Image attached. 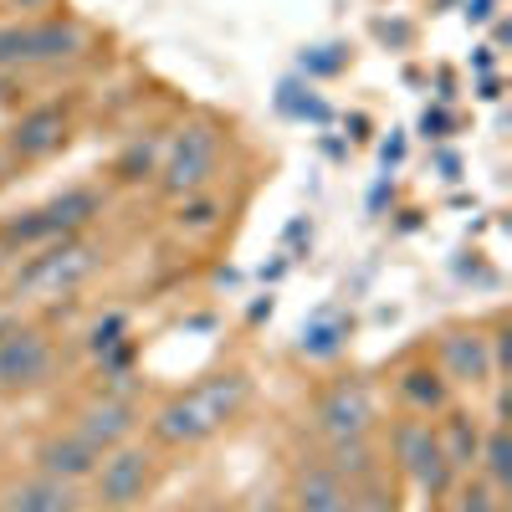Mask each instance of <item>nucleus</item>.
Masks as SVG:
<instances>
[{
	"label": "nucleus",
	"mask_w": 512,
	"mask_h": 512,
	"mask_svg": "<svg viewBox=\"0 0 512 512\" xmlns=\"http://www.w3.org/2000/svg\"><path fill=\"white\" fill-rule=\"evenodd\" d=\"M420 128H425V134H431V139H441V134H446V113H431V108H425Z\"/></svg>",
	"instance_id": "27"
},
{
	"label": "nucleus",
	"mask_w": 512,
	"mask_h": 512,
	"mask_svg": "<svg viewBox=\"0 0 512 512\" xmlns=\"http://www.w3.org/2000/svg\"><path fill=\"white\" fill-rule=\"evenodd\" d=\"M98 497L108 502V507H134L144 492H149V482H154V461H149V451H134V446H113L103 461H98Z\"/></svg>",
	"instance_id": "7"
},
{
	"label": "nucleus",
	"mask_w": 512,
	"mask_h": 512,
	"mask_svg": "<svg viewBox=\"0 0 512 512\" xmlns=\"http://www.w3.org/2000/svg\"><path fill=\"white\" fill-rule=\"evenodd\" d=\"M441 364H446V374L461 379V384L492 379V349H487L482 333H446V338H441Z\"/></svg>",
	"instance_id": "12"
},
{
	"label": "nucleus",
	"mask_w": 512,
	"mask_h": 512,
	"mask_svg": "<svg viewBox=\"0 0 512 512\" xmlns=\"http://www.w3.org/2000/svg\"><path fill=\"white\" fill-rule=\"evenodd\" d=\"M477 461L487 466V487H497V492L512 487V441H507V425H502V420L492 425V436L482 441Z\"/></svg>",
	"instance_id": "18"
},
{
	"label": "nucleus",
	"mask_w": 512,
	"mask_h": 512,
	"mask_svg": "<svg viewBox=\"0 0 512 512\" xmlns=\"http://www.w3.org/2000/svg\"><path fill=\"white\" fill-rule=\"evenodd\" d=\"M216 159H221V144L216 134H210L205 123H190L175 134V144H169L164 154V190L169 195H200L210 185V175H216Z\"/></svg>",
	"instance_id": "4"
},
{
	"label": "nucleus",
	"mask_w": 512,
	"mask_h": 512,
	"mask_svg": "<svg viewBox=\"0 0 512 512\" xmlns=\"http://www.w3.org/2000/svg\"><path fill=\"white\" fill-rule=\"evenodd\" d=\"M292 507L297 512H344L349 507V482L338 477L328 461H308L292 482Z\"/></svg>",
	"instance_id": "10"
},
{
	"label": "nucleus",
	"mask_w": 512,
	"mask_h": 512,
	"mask_svg": "<svg viewBox=\"0 0 512 512\" xmlns=\"http://www.w3.org/2000/svg\"><path fill=\"white\" fill-rule=\"evenodd\" d=\"M82 36L72 21H36L31 26V62H62V57H77Z\"/></svg>",
	"instance_id": "15"
},
{
	"label": "nucleus",
	"mask_w": 512,
	"mask_h": 512,
	"mask_svg": "<svg viewBox=\"0 0 512 512\" xmlns=\"http://www.w3.org/2000/svg\"><path fill=\"white\" fill-rule=\"evenodd\" d=\"M436 441H441V451H446V461L451 466H477V451H482V431L466 415H446L441 420V431H436Z\"/></svg>",
	"instance_id": "16"
},
{
	"label": "nucleus",
	"mask_w": 512,
	"mask_h": 512,
	"mask_svg": "<svg viewBox=\"0 0 512 512\" xmlns=\"http://www.w3.org/2000/svg\"><path fill=\"white\" fill-rule=\"evenodd\" d=\"M497 512H507V507H497Z\"/></svg>",
	"instance_id": "31"
},
{
	"label": "nucleus",
	"mask_w": 512,
	"mask_h": 512,
	"mask_svg": "<svg viewBox=\"0 0 512 512\" xmlns=\"http://www.w3.org/2000/svg\"><path fill=\"white\" fill-rule=\"evenodd\" d=\"M400 395H405L410 405H420V410H441V405H446V379H441L436 369H410V374L400 379Z\"/></svg>",
	"instance_id": "19"
},
{
	"label": "nucleus",
	"mask_w": 512,
	"mask_h": 512,
	"mask_svg": "<svg viewBox=\"0 0 512 512\" xmlns=\"http://www.w3.org/2000/svg\"><path fill=\"white\" fill-rule=\"evenodd\" d=\"M466 16H472V21H487V16H492V0H472V6H466Z\"/></svg>",
	"instance_id": "28"
},
{
	"label": "nucleus",
	"mask_w": 512,
	"mask_h": 512,
	"mask_svg": "<svg viewBox=\"0 0 512 512\" xmlns=\"http://www.w3.org/2000/svg\"><path fill=\"white\" fill-rule=\"evenodd\" d=\"M77 482H62V477H31L21 482L11 497H6V512H77Z\"/></svg>",
	"instance_id": "13"
},
{
	"label": "nucleus",
	"mask_w": 512,
	"mask_h": 512,
	"mask_svg": "<svg viewBox=\"0 0 512 512\" xmlns=\"http://www.w3.org/2000/svg\"><path fill=\"white\" fill-rule=\"evenodd\" d=\"M441 512H456V507H441Z\"/></svg>",
	"instance_id": "30"
},
{
	"label": "nucleus",
	"mask_w": 512,
	"mask_h": 512,
	"mask_svg": "<svg viewBox=\"0 0 512 512\" xmlns=\"http://www.w3.org/2000/svg\"><path fill=\"white\" fill-rule=\"evenodd\" d=\"M67 139V113L62 108H36V113H26L21 123H16V154H26V159H41V154H52L57 144Z\"/></svg>",
	"instance_id": "14"
},
{
	"label": "nucleus",
	"mask_w": 512,
	"mask_h": 512,
	"mask_svg": "<svg viewBox=\"0 0 512 512\" xmlns=\"http://www.w3.org/2000/svg\"><path fill=\"white\" fill-rule=\"evenodd\" d=\"M139 169H149V144H134L123 154V164H118V175L123 180H139Z\"/></svg>",
	"instance_id": "24"
},
{
	"label": "nucleus",
	"mask_w": 512,
	"mask_h": 512,
	"mask_svg": "<svg viewBox=\"0 0 512 512\" xmlns=\"http://www.w3.org/2000/svg\"><path fill=\"white\" fill-rule=\"evenodd\" d=\"M344 333L349 323H338V318H318L303 328V354H333L338 344H344Z\"/></svg>",
	"instance_id": "21"
},
{
	"label": "nucleus",
	"mask_w": 512,
	"mask_h": 512,
	"mask_svg": "<svg viewBox=\"0 0 512 512\" xmlns=\"http://www.w3.org/2000/svg\"><path fill=\"white\" fill-rule=\"evenodd\" d=\"M395 461H400V472H405L425 497H446V492H451L456 466L446 461V451H441V441H436V425H425V420L395 425Z\"/></svg>",
	"instance_id": "3"
},
{
	"label": "nucleus",
	"mask_w": 512,
	"mask_h": 512,
	"mask_svg": "<svg viewBox=\"0 0 512 512\" xmlns=\"http://www.w3.org/2000/svg\"><path fill=\"white\" fill-rule=\"evenodd\" d=\"M210 216H216V210H210L205 200H195V205H185V210H180V221H190V226H205Z\"/></svg>",
	"instance_id": "26"
},
{
	"label": "nucleus",
	"mask_w": 512,
	"mask_h": 512,
	"mask_svg": "<svg viewBox=\"0 0 512 512\" xmlns=\"http://www.w3.org/2000/svg\"><path fill=\"white\" fill-rule=\"evenodd\" d=\"M52 374V344L41 333L21 328L0 338V390H31Z\"/></svg>",
	"instance_id": "8"
},
{
	"label": "nucleus",
	"mask_w": 512,
	"mask_h": 512,
	"mask_svg": "<svg viewBox=\"0 0 512 512\" xmlns=\"http://www.w3.org/2000/svg\"><path fill=\"white\" fill-rule=\"evenodd\" d=\"M303 67L328 77V72H338V67H344V52H338V47H313V52L303 57Z\"/></svg>",
	"instance_id": "23"
},
{
	"label": "nucleus",
	"mask_w": 512,
	"mask_h": 512,
	"mask_svg": "<svg viewBox=\"0 0 512 512\" xmlns=\"http://www.w3.org/2000/svg\"><path fill=\"white\" fill-rule=\"evenodd\" d=\"M98 451L82 441L77 431L72 436H52V441H41V451H36V466L47 477H62V482H82V477H93L98 472Z\"/></svg>",
	"instance_id": "11"
},
{
	"label": "nucleus",
	"mask_w": 512,
	"mask_h": 512,
	"mask_svg": "<svg viewBox=\"0 0 512 512\" xmlns=\"http://www.w3.org/2000/svg\"><path fill=\"white\" fill-rule=\"evenodd\" d=\"M246 395H251V379H246L241 369L210 374V379L190 384L185 395H175V400L154 415V436H159L164 446H195V441H205V436H216L226 420H236L241 405H246Z\"/></svg>",
	"instance_id": "1"
},
{
	"label": "nucleus",
	"mask_w": 512,
	"mask_h": 512,
	"mask_svg": "<svg viewBox=\"0 0 512 512\" xmlns=\"http://www.w3.org/2000/svg\"><path fill=\"white\" fill-rule=\"evenodd\" d=\"M134 405L128 400H93V405H82L77 415V436L88 441L98 456H108L113 446H123L128 436H134Z\"/></svg>",
	"instance_id": "9"
},
{
	"label": "nucleus",
	"mask_w": 512,
	"mask_h": 512,
	"mask_svg": "<svg viewBox=\"0 0 512 512\" xmlns=\"http://www.w3.org/2000/svg\"><path fill=\"white\" fill-rule=\"evenodd\" d=\"M31 62V26H0V67Z\"/></svg>",
	"instance_id": "22"
},
{
	"label": "nucleus",
	"mask_w": 512,
	"mask_h": 512,
	"mask_svg": "<svg viewBox=\"0 0 512 512\" xmlns=\"http://www.w3.org/2000/svg\"><path fill=\"white\" fill-rule=\"evenodd\" d=\"M93 267H98V251L88 246V241H52L41 256H31V262L21 267V277H16V292H26V297H67L72 287H82L93 277Z\"/></svg>",
	"instance_id": "2"
},
{
	"label": "nucleus",
	"mask_w": 512,
	"mask_h": 512,
	"mask_svg": "<svg viewBox=\"0 0 512 512\" xmlns=\"http://www.w3.org/2000/svg\"><path fill=\"white\" fill-rule=\"evenodd\" d=\"M118 333H123V318L98 323V328H93V349H98V354H103V349H113V344H118Z\"/></svg>",
	"instance_id": "25"
},
{
	"label": "nucleus",
	"mask_w": 512,
	"mask_h": 512,
	"mask_svg": "<svg viewBox=\"0 0 512 512\" xmlns=\"http://www.w3.org/2000/svg\"><path fill=\"white\" fill-rule=\"evenodd\" d=\"M16 6H21V11H36V6H47V0H16Z\"/></svg>",
	"instance_id": "29"
},
{
	"label": "nucleus",
	"mask_w": 512,
	"mask_h": 512,
	"mask_svg": "<svg viewBox=\"0 0 512 512\" xmlns=\"http://www.w3.org/2000/svg\"><path fill=\"white\" fill-rule=\"evenodd\" d=\"M318 431L323 441H359L374 431V395H369V384L364 379H338L328 384V390L318 395Z\"/></svg>",
	"instance_id": "5"
},
{
	"label": "nucleus",
	"mask_w": 512,
	"mask_h": 512,
	"mask_svg": "<svg viewBox=\"0 0 512 512\" xmlns=\"http://www.w3.org/2000/svg\"><path fill=\"white\" fill-rule=\"evenodd\" d=\"M344 512H395V492L384 487L379 477L349 482V507H344Z\"/></svg>",
	"instance_id": "20"
},
{
	"label": "nucleus",
	"mask_w": 512,
	"mask_h": 512,
	"mask_svg": "<svg viewBox=\"0 0 512 512\" xmlns=\"http://www.w3.org/2000/svg\"><path fill=\"white\" fill-rule=\"evenodd\" d=\"M98 216V195L93 190H67L62 200L31 210L26 221L11 226V241H67L72 231H82Z\"/></svg>",
	"instance_id": "6"
},
{
	"label": "nucleus",
	"mask_w": 512,
	"mask_h": 512,
	"mask_svg": "<svg viewBox=\"0 0 512 512\" xmlns=\"http://www.w3.org/2000/svg\"><path fill=\"white\" fill-rule=\"evenodd\" d=\"M328 466L344 482H364V477H374V451H369V436H359V441H328Z\"/></svg>",
	"instance_id": "17"
}]
</instances>
